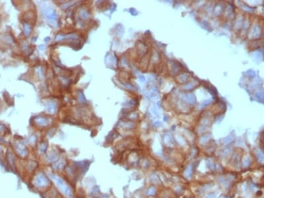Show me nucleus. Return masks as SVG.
<instances>
[{
  "mask_svg": "<svg viewBox=\"0 0 300 198\" xmlns=\"http://www.w3.org/2000/svg\"><path fill=\"white\" fill-rule=\"evenodd\" d=\"M36 121H37V123H38V125H42V126L46 125L47 123H48V121H47L46 119L43 118V117H40V118L37 119Z\"/></svg>",
  "mask_w": 300,
  "mask_h": 198,
  "instance_id": "obj_7",
  "label": "nucleus"
},
{
  "mask_svg": "<svg viewBox=\"0 0 300 198\" xmlns=\"http://www.w3.org/2000/svg\"><path fill=\"white\" fill-rule=\"evenodd\" d=\"M53 166H54V168H55V169H61L64 166V162H62V161H58V162H55V164Z\"/></svg>",
  "mask_w": 300,
  "mask_h": 198,
  "instance_id": "obj_9",
  "label": "nucleus"
},
{
  "mask_svg": "<svg viewBox=\"0 0 300 198\" xmlns=\"http://www.w3.org/2000/svg\"><path fill=\"white\" fill-rule=\"evenodd\" d=\"M16 151L17 155L22 158H27L29 154L27 147L21 143H18L16 145Z\"/></svg>",
  "mask_w": 300,
  "mask_h": 198,
  "instance_id": "obj_3",
  "label": "nucleus"
},
{
  "mask_svg": "<svg viewBox=\"0 0 300 198\" xmlns=\"http://www.w3.org/2000/svg\"><path fill=\"white\" fill-rule=\"evenodd\" d=\"M6 160L8 163L9 165L12 169H14L16 167V161H15V158L12 153L10 151H8L6 153Z\"/></svg>",
  "mask_w": 300,
  "mask_h": 198,
  "instance_id": "obj_4",
  "label": "nucleus"
},
{
  "mask_svg": "<svg viewBox=\"0 0 300 198\" xmlns=\"http://www.w3.org/2000/svg\"><path fill=\"white\" fill-rule=\"evenodd\" d=\"M24 27H25V29L26 34H27V35H28V34H29V32H30L29 28V27H28V26H27V25H25L24 26Z\"/></svg>",
  "mask_w": 300,
  "mask_h": 198,
  "instance_id": "obj_13",
  "label": "nucleus"
},
{
  "mask_svg": "<svg viewBox=\"0 0 300 198\" xmlns=\"http://www.w3.org/2000/svg\"><path fill=\"white\" fill-rule=\"evenodd\" d=\"M51 176H52L51 177L56 182V184H57L58 186L61 189V190L64 193V194L69 198H73V194L70 188H69V186H67V184H65L64 180H63L62 178L59 177H55V176L52 175H51Z\"/></svg>",
  "mask_w": 300,
  "mask_h": 198,
  "instance_id": "obj_2",
  "label": "nucleus"
},
{
  "mask_svg": "<svg viewBox=\"0 0 300 198\" xmlns=\"http://www.w3.org/2000/svg\"><path fill=\"white\" fill-rule=\"evenodd\" d=\"M47 18H48L49 19H51V20H55V19H56V18H57V17H56V15H55V13L54 12V11L53 12L52 11L51 12H47Z\"/></svg>",
  "mask_w": 300,
  "mask_h": 198,
  "instance_id": "obj_10",
  "label": "nucleus"
},
{
  "mask_svg": "<svg viewBox=\"0 0 300 198\" xmlns=\"http://www.w3.org/2000/svg\"><path fill=\"white\" fill-rule=\"evenodd\" d=\"M155 189H154L153 188H151L149 190V191H148V194L149 195H153V194H155Z\"/></svg>",
  "mask_w": 300,
  "mask_h": 198,
  "instance_id": "obj_12",
  "label": "nucleus"
},
{
  "mask_svg": "<svg viewBox=\"0 0 300 198\" xmlns=\"http://www.w3.org/2000/svg\"><path fill=\"white\" fill-rule=\"evenodd\" d=\"M36 163L34 162H32V161H30V162H28V164H27V170L29 171V172H32V171H34V169L36 168Z\"/></svg>",
  "mask_w": 300,
  "mask_h": 198,
  "instance_id": "obj_6",
  "label": "nucleus"
},
{
  "mask_svg": "<svg viewBox=\"0 0 300 198\" xmlns=\"http://www.w3.org/2000/svg\"><path fill=\"white\" fill-rule=\"evenodd\" d=\"M47 148V143H43L42 144L40 145V151L42 153H45V152H46Z\"/></svg>",
  "mask_w": 300,
  "mask_h": 198,
  "instance_id": "obj_11",
  "label": "nucleus"
},
{
  "mask_svg": "<svg viewBox=\"0 0 300 198\" xmlns=\"http://www.w3.org/2000/svg\"><path fill=\"white\" fill-rule=\"evenodd\" d=\"M32 183L37 188H44L49 186V180L44 173L40 172L34 177Z\"/></svg>",
  "mask_w": 300,
  "mask_h": 198,
  "instance_id": "obj_1",
  "label": "nucleus"
},
{
  "mask_svg": "<svg viewBox=\"0 0 300 198\" xmlns=\"http://www.w3.org/2000/svg\"><path fill=\"white\" fill-rule=\"evenodd\" d=\"M58 156L55 152H50L49 155L47 156V160L49 163H55L58 162Z\"/></svg>",
  "mask_w": 300,
  "mask_h": 198,
  "instance_id": "obj_5",
  "label": "nucleus"
},
{
  "mask_svg": "<svg viewBox=\"0 0 300 198\" xmlns=\"http://www.w3.org/2000/svg\"><path fill=\"white\" fill-rule=\"evenodd\" d=\"M249 163H250V161H249V160H246V161H245V162H244V165H245V166H246V167H247V166H248V165H249Z\"/></svg>",
  "mask_w": 300,
  "mask_h": 198,
  "instance_id": "obj_15",
  "label": "nucleus"
},
{
  "mask_svg": "<svg viewBox=\"0 0 300 198\" xmlns=\"http://www.w3.org/2000/svg\"><path fill=\"white\" fill-rule=\"evenodd\" d=\"M192 167L190 166L186 169V171H185L184 175L186 176V177L190 178L191 177H192Z\"/></svg>",
  "mask_w": 300,
  "mask_h": 198,
  "instance_id": "obj_8",
  "label": "nucleus"
},
{
  "mask_svg": "<svg viewBox=\"0 0 300 198\" xmlns=\"http://www.w3.org/2000/svg\"><path fill=\"white\" fill-rule=\"evenodd\" d=\"M206 198H215V195L214 193H212V194H209Z\"/></svg>",
  "mask_w": 300,
  "mask_h": 198,
  "instance_id": "obj_14",
  "label": "nucleus"
}]
</instances>
